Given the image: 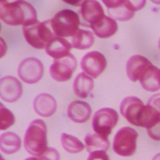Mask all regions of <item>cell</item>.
I'll list each match as a JSON object with an SVG mask.
<instances>
[{
    "mask_svg": "<svg viewBox=\"0 0 160 160\" xmlns=\"http://www.w3.org/2000/svg\"><path fill=\"white\" fill-rule=\"evenodd\" d=\"M21 147V139L19 136L12 132H6L0 137L1 150L6 154L17 152Z\"/></svg>",
    "mask_w": 160,
    "mask_h": 160,
    "instance_id": "cell-20",
    "label": "cell"
},
{
    "mask_svg": "<svg viewBox=\"0 0 160 160\" xmlns=\"http://www.w3.org/2000/svg\"><path fill=\"white\" fill-rule=\"evenodd\" d=\"M81 7L80 13L82 18L88 23L90 27L99 21L105 16L102 7L96 1H84Z\"/></svg>",
    "mask_w": 160,
    "mask_h": 160,
    "instance_id": "cell-13",
    "label": "cell"
},
{
    "mask_svg": "<svg viewBox=\"0 0 160 160\" xmlns=\"http://www.w3.org/2000/svg\"><path fill=\"white\" fill-rule=\"evenodd\" d=\"M88 160H109V158L106 152L97 151L90 153Z\"/></svg>",
    "mask_w": 160,
    "mask_h": 160,
    "instance_id": "cell-29",
    "label": "cell"
},
{
    "mask_svg": "<svg viewBox=\"0 0 160 160\" xmlns=\"http://www.w3.org/2000/svg\"><path fill=\"white\" fill-rule=\"evenodd\" d=\"M121 115L131 124L143 127L146 117V106L136 97L129 96L124 98L120 104Z\"/></svg>",
    "mask_w": 160,
    "mask_h": 160,
    "instance_id": "cell-6",
    "label": "cell"
},
{
    "mask_svg": "<svg viewBox=\"0 0 160 160\" xmlns=\"http://www.w3.org/2000/svg\"><path fill=\"white\" fill-rule=\"evenodd\" d=\"M24 147L31 155L40 156L48 148L47 128L41 119L33 121L28 128L24 138Z\"/></svg>",
    "mask_w": 160,
    "mask_h": 160,
    "instance_id": "cell-2",
    "label": "cell"
},
{
    "mask_svg": "<svg viewBox=\"0 0 160 160\" xmlns=\"http://www.w3.org/2000/svg\"><path fill=\"white\" fill-rule=\"evenodd\" d=\"M37 13L33 6L24 1H0V18L11 26H27L37 21Z\"/></svg>",
    "mask_w": 160,
    "mask_h": 160,
    "instance_id": "cell-1",
    "label": "cell"
},
{
    "mask_svg": "<svg viewBox=\"0 0 160 160\" xmlns=\"http://www.w3.org/2000/svg\"><path fill=\"white\" fill-rule=\"evenodd\" d=\"M72 48V45L66 39L56 36L47 46L46 52L55 60L58 59L69 55Z\"/></svg>",
    "mask_w": 160,
    "mask_h": 160,
    "instance_id": "cell-18",
    "label": "cell"
},
{
    "mask_svg": "<svg viewBox=\"0 0 160 160\" xmlns=\"http://www.w3.org/2000/svg\"><path fill=\"white\" fill-rule=\"evenodd\" d=\"M147 105L152 107L160 115V93L152 96L148 101Z\"/></svg>",
    "mask_w": 160,
    "mask_h": 160,
    "instance_id": "cell-28",
    "label": "cell"
},
{
    "mask_svg": "<svg viewBox=\"0 0 160 160\" xmlns=\"http://www.w3.org/2000/svg\"><path fill=\"white\" fill-rule=\"evenodd\" d=\"M77 67L75 57L70 53L68 56L55 59L50 67V75L57 81L64 82L71 79Z\"/></svg>",
    "mask_w": 160,
    "mask_h": 160,
    "instance_id": "cell-9",
    "label": "cell"
},
{
    "mask_svg": "<svg viewBox=\"0 0 160 160\" xmlns=\"http://www.w3.org/2000/svg\"><path fill=\"white\" fill-rule=\"evenodd\" d=\"M33 108L39 116L48 118L52 116L56 112L57 102L52 95L48 93H42L34 99Z\"/></svg>",
    "mask_w": 160,
    "mask_h": 160,
    "instance_id": "cell-14",
    "label": "cell"
},
{
    "mask_svg": "<svg viewBox=\"0 0 160 160\" xmlns=\"http://www.w3.org/2000/svg\"><path fill=\"white\" fill-rule=\"evenodd\" d=\"M15 122V118L13 114L8 108L1 103L0 106V129L7 130L13 125Z\"/></svg>",
    "mask_w": 160,
    "mask_h": 160,
    "instance_id": "cell-25",
    "label": "cell"
},
{
    "mask_svg": "<svg viewBox=\"0 0 160 160\" xmlns=\"http://www.w3.org/2000/svg\"><path fill=\"white\" fill-rule=\"evenodd\" d=\"M25 160H40V159H39V158H37V157H32L27 158Z\"/></svg>",
    "mask_w": 160,
    "mask_h": 160,
    "instance_id": "cell-32",
    "label": "cell"
},
{
    "mask_svg": "<svg viewBox=\"0 0 160 160\" xmlns=\"http://www.w3.org/2000/svg\"><path fill=\"white\" fill-rule=\"evenodd\" d=\"M94 86L91 78L80 73L75 79L73 82V90L75 94L81 98H86L90 94Z\"/></svg>",
    "mask_w": 160,
    "mask_h": 160,
    "instance_id": "cell-21",
    "label": "cell"
},
{
    "mask_svg": "<svg viewBox=\"0 0 160 160\" xmlns=\"http://www.w3.org/2000/svg\"><path fill=\"white\" fill-rule=\"evenodd\" d=\"M23 33L29 44L36 49L46 48L48 43L56 37L51 27L50 20L23 26Z\"/></svg>",
    "mask_w": 160,
    "mask_h": 160,
    "instance_id": "cell-3",
    "label": "cell"
},
{
    "mask_svg": "<svg viewBox=\"0 0 160 160\" xmlns=\"http://www.w3.org/2000/svg\"><path fill=\"white\" fill-rule=\"evenodd\" d=\"M94 39V36L91 32L79 29L72 38V47L82 50L88 49L92 46Z\"/></svg>",
    "mask_w": 160,
    "mask_h": 160,
    "instance_id": "cell-23",
    "label": "cell"
},
{
    "mask_svg": "<svg viewBox=\"0 0 160 160\" xmlns=\"http://www.w3.org/2000/svg\"><path fill=\"white\" fill-rule=\"evenodd\" d=\"M85 142L87 151L90 153L97 151H107L110 146L107 137L97 133L88 134L85 137Z\"/></svg>",
    "mask_w": 160,
    "mask_h": 160,
    "instance_id": "cell-22",
    "label": "cell"
},
{
    "mask_svg": "<svg viewBox=\"0 0 160 160\" xmlns=\"http://www.w3.org/2000/svg\"><path fill=\"white\" fill-rule=\"evenodd\" d=\"M159 48H160V39H159Z\"/></svg>",
    "mask_w": 160,
    "mask_h": 160,
    "instance_id": "cell-33",
    "label": "cell"
},
{
    "mask_svg": "<svg viewBox=\"0 0 160 160\" xmlns=\"http://www.w3.org/2000/svg\"><path fill=\"white\" fill-rule=\"evenodd\" d=\"M142 88L149 92H154L160 89V70L152 64L148 67L139 78Z\"/></svg>",
    "mask_w": 160,
    "mask_h": 160,
    "instance_id": "cell-17",
    "label": "cell"
},
{
    "mask_svg": "<svg viewBox=\"0 0 160 160\" xmlns=\"http://www.w3.org/2000/svg\"><path fill=\"white\" fill-rule=\"evenodd\" d=\"M90 27L94 34L102 39L111 37L115 34L118 29V24L115 20L105 15Z\"/></svg>",
    "mask_w": 160,
    "mask_h": 160,
    "instance_id": "cell-19",
    "label": "cell"
},
{
    "mask_svg": "<svg viewBox=\"0 0 160 160\" xmlns=\"http://www.w3.org/2000/svg\"><path fill=\"white\" fill-rule=\"evenodd\" d=\"M92 109L88 103L80 101L71 102L67 109L68 116L70 119L77 123H84L89 119Z\"/></svg>",
    "mask_w": 160,
    "mask_h": 160,
    "instance_id": "cell-16",
    "label": "cell"
},
{
    "mask_svg": "<svg viewBox=\"0 0 160 160\" xmlns=\"http://www.w3.org/2000/svg\"><path fill=\"white\" fill-rule=\"evenodd\" d=\"M152 160H160V153H157L152 158Z\"/></svg>",
    "mask_w": 160,
    "mask_h": 160,
    "instance_id": "cell-31",
    "label": "cell"
},
{
    "mask_svg": "<svg viewBox=\"0 0 160 160\" xmlns=\"http://www.w3.org/2000/svg\"><path fill=\"white\" fill-rule=\"evenodd\" d=\"M152 63L145 57L134 55L130 58L126 63L127 76L131 81L135 82L139 80L141 74Z\"/></svg>",
    "mask_w": 160,
    "mask_h": 160,
    "instance_id": "cell-15",
    "label": "cell"
},
{
    "mask_svg": "<svg viewBox=\"0 0 160 160\" xmlns=\"http://www.w3.org/2000/svg\"><path fill=\"white\" fill-rule=\"evenodd\" d=\"M40 160H60L59 153L56 149L48 148L45 152L39 157Z\"/></svg>",
    "mask_w": 160,
    "mask_h": 160,
    "instance_id": "cell-26",
    "label": "cell"
},
{
    "mask_svg": "<svg viewBox=\"0 0 160 160\" xmlns=\"http://www.w3.org/2000/svg\"><path fill=\"white\" fill-rule=\"evenodd\" d=\"M63 1L66 2V3L76 6H81L83 2V1H78H78H69V0L66 1V0H64Z\"/></svg>",
    "mask_w": 160,
    "mask_h": 160,
    "instance_id": "cell-30",
    "label": "cell"
},
{
    "mask_svg": "<svg viewBox=\"0 0 160 160\" xmlns=\"http://www.w3.org/2000/svg\"><path fill=\"white\" fill-rule=\"evenodd\" d=\"M118 119V115L116 110L108 108H102L93 116V130L96 133L108 138L117 125Z\"/></svg>",
    "mask_w": 160,
    "mask_h": 160,
    "instance_id": "cell-8",
    "label": "cell"
},
{
    "mask_svg": "<svg viewBox=\"0 0 160 160\" xmlns=\"http://www.w3.org/2000/svg\"><path fill=\"white\" fill-rule=\"evenodd\" d=\"M107 8L110 18L120 21H128L132 18L136 11L142 9L146 1H102Z\"/></svg>",
    "mask_w": 160,
    "mask_h": 160,
    "instance_id": "cell-5",
    "label": "cell"
},
{
    "mask_svg": "<svg viewBox=\"0 0 160 160\" xmlns=\"http://www.w3.org/2000/svg\"><path fill=\"white\" fill-rule=\"evenodd\" d=\"M61 141L64 149L69 153H78L82 151L85 148V146L81 141L71 135L62 134Z\"/></svg>",
    "mask_w": 160,
    "mask_h": 160,
    "instance_id": "cell-24",
    "label": "cell"
},
{
    "mask_svg": "<svg viewBox=\"0 0 160 160\" xmlns=\"http://www.w3.org/2000/svg\"><path fill=\"white\" fill-rule=\"evenodd\" d=\"M43 73L44 67L42 62L35 58L25 59L18 68V76L27 84L37 83L41 80Z\"/></svg>",
    "mask_w": 160,
    "mask_h": 160,
    "instance_id": "cell-10",
    "label": "cell"
},
{
    "mask_svg": "<svg viewBox=\"0 0 160 160\" xmlns=\"http://www.w3.org/2000/svg\"><path fill=\"white\" fill-rule=\"evenodd\" d=\"M51 28L58 37H73L77 32L80 19L77 13L68 9L62 10L50 20Z\"/></svg>",
    "mask_w": 160,
    "mask_h": 160,
    "instance_id": "cell-4",
    "label": "cell"
},
{
    "mask_svg": "<svg viewBox=\"0 0 160 160\" xmlns=\"http://www.w3.org/2000/svg\"><path fill=\"white\" fill-rule=\"evenodd\" d=\"M23 88L20 81L13 76L4 77L0 80V96L7 102L17 101L22 95Z\"/></svg>",
    "mask_w": 160,
    "mask_h": 160,
    "instance_id": "cell-12",
    "label": "cell"
},
{
    "mask_svg": "<svg viewBox=\"0 0 160 160\" xmlns=\"http://www.w3.org/2000/svg\"><path fill=\"white\" fill-rule=\"evenodd\" d=\"M82 70L87 74L94 78H97L103 72L107 66L104 56L98 51L87 53L81 61Z\"/></svg>",
    "mask_w": 160,
    "mask_h": 160,
    "instance_id": "cell-11",
    "label": "cell"
},
{
    "mask_svg": "<svg viewBox=\"0 0 160 160\" xmlns=\"http://www.w3.org/2000/svg\"><path fill=\"white\" fill-rule=\"evenodd\" d=\"M147 130L148 135L151 138L155 140H160V119Z\"/></svg>",
    "mask_w": 160,
    "mask_h": 160,
    "instance_id": "cell-27",
    "label": "cell"
},
{
    "mask_svg": "<svg viewBox=\"0 0 160 160\" xmlns=\"http://www.w3.org/2000/svg\"><path fill=\"white\" fill-rule=\"evenodd\" d=\"M138 134L129 127L121 128L114 137L113 148L114 152L122 156H130L135 152Z\"/></svg>",
    "mask_w": 160,
    "mask_h": 160,
    "instance_id": "cell-7",
    "label": "cell"
}]
</instances>
